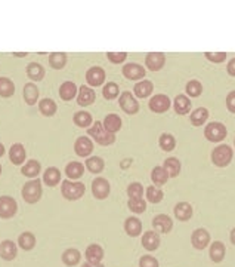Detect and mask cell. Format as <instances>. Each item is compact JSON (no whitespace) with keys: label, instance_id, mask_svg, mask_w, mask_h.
<instances>
[{"label":"cell","instance_id":"1","mask_svg":"<svg viewBox=\"0 0 235 267\" xmlns=\"http://www.w3.org/2000/svg\"><path fill=\"white\" fill-rule=\"evenodd\" d=\"M87 134L90 137H93V140H95L98 144L101 146H110L116 141V135L111 132H108L102 122H95L89 129H87Z\"/></svg>","mask_w":235,"mask_h":267},{"label":"cell","instance_id":"2","mask_svg":"<svg viewBox=\"0 0 235 267\" xmlns=\"http://www.w3.org/2000/svg\"><path fill=\"white\" fill-rule=\"evenodd\" d=\"M22 199L27 203H37L41 199L43 195V189H41V181L39 178H33L28 183L24 184L22 190H21Z\"/></svg>","mask_w":235,"mask_h":267},{"label":"cell","instance_id":"3","mask_svg":"<svg viewBox=\"0 0 235 267\" xmlns=\"http://www.w3.org/2000/svg\"><path fill=\"white\" fill-rule=\"evenodd\" d=\"M86 192V186L80 181L64 180L61 184V193L67 200H78Z\"/></svg>","mask_w":235,"mask_h":267},{"label":"cell","instance_id":"4","mask_svg":"<svg viewBox=\"0 0 235 267\" xmlns=\"http://www.w3.org/2000/svg\"><path fill=\"white\" fill-rule=\"evenodd\" d=\"M232 149L226 144H220L217 146L213 152H212V162L219 166V168H225L231 163L232 160Z\"/></svg>","mask_w":235,"mask_h":267},{"label":"cell","instance_id":"5","mask_svg":"<svg viewBox=\"0 0 235 267\" xmlns=\"http://www.w3.org/2000/svg\"><path fill=\"white\" fill-rule=\"evenodd\" d=\"M226 128H225V125L223 123H220V122H212V123H209L207 126H206V129H204V135H206V138L209 140V141H212V143H219V141H222L225 137H226Z\"/></svg>","mask_w":235,"mask_h":267},{"label":"cell","instance_id":"6","mask_svg":"<svg viewBox=\"0 0 235 267\" xmlns=\"http://www.w3.org/2000/svg\"><path fill=\"white\" fill-rule=\"evenodd\" d=\"M18 211V203L12 196H0V218L9 220Z\"/></svg>","mask_w":235,"mask_h":267},{"label":"cell","instance_id":"7","mask_svg":"<svg viewBox=\"0 0 235 267\" xmlns=\"http://www.w3.org/2000/svg\"><path fill=\"white\" fill-rule=\"evenodd\" d=\"M110 192H111V186H110L107 178L98 177V178L93 180V183H92V193H93V196H95L97 199L102 200V199L108 198Z\"/></svg>","mask_w":235,"mask_h":267},{"label":"cell","instance_id":"8","mask_svg":"<svg viewBox=\"0 0 235 267\" xmlns=\"http://www.w3.org/2000/svg\"><path fill=\"white\" fill-rule=\"evenodd\" d=\"M118 104H120L121 110L127 114H136L139 111V103L136 101L133 94H130L129 91H126L120 95Z\"/></svg>","mask_w":235,"mask_h":267},{"label":"cell","instance_id":"9","mask_svg":"<svg viewBox=\"0 0 235 267\" xmlns=\"http://www.w3.org/2000/svg\"><path fill=\"white\" fill-rule=\"evenodd\" d=\"M150 109L154 113H164L170 109V100L164 94H157L150 100Z\"/></svg>","mask_w":235,"mask_h":267},{"label":"cell","instance_id":"10","mask_svg":"<svg viewBox=\"0 0 235 267\" xmlns=\"http://www.w3.org/2000/svg\"><path fill=\"white\" fill-rule=\"evenodd\" d=\"M123 74L129 80H139L145 77V68L136 63H129L123 67Z\"/></svg>","mask_w":235,"mask_h":267},{"label":"cell","instance_id":"11","mask_svg":"<svg viewBox=\"0 0 235 267\" xmlns=\"http://www.w3.org/2000/svg\"><path fill=\"white\" fill-rule=\"evenodd\" d=\"M191 244L196 249H204L210 244V235L206 229H197L194 230L191 236Z\"/></svg>","mask_w":235,"mask_h":267},{"label":"cell","instance_id":"12","mask_svg":"<svg viewBox=\"0 0 235 267\" xmlns=\"http://www.w3.org/2000/svg\"><path fill=\"white\" fill-rule=\"evenodd\" d=\"M153 227L160 232V233H169L173 229V221L169 215L166 214H160L157 217H154L153 220Z\"/></svg>","mask_w":235,"mask_h":267},{"label":"cell","instance_id":"13","mask_svg":"<svg viewBox=\"0 0 235 267\" xmlns=\"http://www.w3.org/2000/svg\"><path fill=\"white\" fill-rule=\"evenodd\" d=\"M86 80L90 86H101L105 80V71L101 67H92L86 73Z\"/></svg>","mask_w":235,"mask_h":267},{"label":"cell","instance_id":"14","mask_svg":"<svg viewBox=\"0 0 235 267\" xmlns=\"http://www.w3.org/2000/svg\"><path fill=\"white\" fill-rule=\"evenodd\" d=\"M164 63H166V57L161 52H151L145 58V64H147L148 70H151V71L161 70L163 66H164Z\"/></svg>","mask_w":235,"mask_h":267},{"label":"cell","instance_id":"15","mask_svg":"<svg viewBox=\"0 0 235 267\" xmlns=\"http://www.w3.org/2000/svg\"><path fill=\"white\" fill-rule=\"evenodd\" d=\"M74 150H76V155H77V156L86 157V156H89V155L93 152V143H92L90 138H87V137H78V138L76 140Z\"/></svg>","mask_w":235,"mask_h":267},{"label":"cell","instance_id":"16","mask_svg":"<svg viewBox=\"0 0 235 267\" xmlns=\"http://www.w3.org/2000/svg\"><path fill=\"white\" fill-rule=\"evenodd\" d=\"M93 101H95V91L90 88V86H80L78 89V95H77V103L78 106L81 107H86V106H90Z\"/></svg>","mask_w":235,"mask_h":267},{"label":"cell","instance_id":"17","mask_svg":"<svg viewBox=\"0 0 235 267\" xmlns=\"http://www.w3.org/2000/svg\"><path fill=\"white\" fill-rule=\"evenodd\" d=\"M17 254H18V248H17L15 242L6 239V241H3L2 244H0V257H2L5 261L15 260Z\"/></svg>","mask_w":235,"mask_h":267},{"label":"cell","instance_id":"18","mask_svg":"<svg viewBox=\"0 0 235 267\" xmlns=\"http://www.w3.org/2000/svg\"><path fill=\"white\" fill-rule=\"evenodd\" d=\"M43 183L49 187H55L61 183V172L55 166H49L43 174Z\"/></svg>","mask_w":235,"mask_h":267},{"label":"cell","instance_id":"19","mask_svg":"<svg viewBox=\"0 0 235 267\" xmlns=\"http://www.w3.org/2000/svg\"><path fill=\"white\" fill-rule=\"evenodd\" d=\"M124 230L129 236L136 238L140 235V232H142V222H140V220L136 217H129L124 221Z\"/></svg>","mask_w":235,"mask_h":267},{"label":"cell","instance_id":"20","mask_svg":"<svg viewBox=\"0 0 235 267\" xmlns=\"http://www.w3.org/2000/svg\"><path fill=\"white\" fill-rule=\"evenodd\" d=\"M102 258H104V249L98 244H92L86 248L87 263H101Z\"/></svg>","mask_w":235,"mask_h":267},{"label":"cell","instance_id":"21","mask_svg":"<svg viewBox=\"0 0 235 267\" xmlns=\"http://www.w3.org/2000/svg\"><path fill=\"white\" fill-rule=\"evenodd\" d=\"M25 157H27V153L22 144L17 143L9 149V159L14 165H22Z\"/></svg>","mask_w":235,"mask_h":267},{"label":"cell","instance_id":"22","mask_svg":"<svg viewBox=\"0 0 235 267\" xmlns=\"http://www.w3.org/2000/svg\"><path fill=\"white\" fill-rule=\"evenodd\" d=\"M153 89H154L153 82H150V80H140V82H137L135 85L133 91H135V95L136 97H139V98H147V97L151 95Z\"/></svg>","mask_w":235,"mask_h":267},{"label":"cell","instance_id":"23","mask_svg":"<svg viewBox=\"0 0 235 267\" xmlns=\"http://www.w3.org/2000/svg\"><path fill=\"white\" fill-rule=\"evenodd\" d=\"M142 246L147 251H156L160 246V236L157 232H145L142 236Z\"/></svg>","mask_w":235,"mask_h":267},{"label":"cell","instance_id":"24","mask_svg":"<svg viewBox=\"0 0 235 267\" xmlns=\"http://www.w3.org/2000/svg\"><path fill=\"white\" fill-rule=\"evenodd\" d=\"M175 215L180 221H188L193 217V206L188 202H179L175 206Z\"/></svg>","mask_w":235,"mask_h":267},{"label":"cell","instance_id":"25","mask_svg":"<svg viewBox=\"0 0 235 267\" xmlns=\"http://www.w3.org/2000/svg\"><path fill=\"white\" fill-rule=\"evenodd\" d=\"M77 95V86L74 82H64L59 88V97L64 100V101H70L73 100L74 97Z\"/></svg>","mask_w":235,"mask_h":267},{"label":"cell","instance_id":"26","mask_svg":"<svg viewBox=\"0 0 235 267\" xmlns=\"http://www.w3.org/2000/svg\"><path fill=\"white\" fill-rule=\"evenodd\" d=\"M173 107H175V111L177 114H186V113H190V110H191V101H190V98H188L186 95L180 94V95H177L175 98Z\"/></svg>","mask_w":235,"mask_h":267},{"label":"cell","instance_id":"27","mask_svg":"<svg viewBox=\"0 0 235 267\" xmlns=\"http://www.w3.org/2000/svg\"><path fill=\"white\" fill-rule=\"evenodd\" d=\"M40 171H41V165H40L39 160H34V159L28 160V162L21 168L22 175H25V177H28V178H37V175L40 174Z\"/></svg>","mask_w":235,"mask_h":267},{"label":"cell","instance_id":"28","mask_svg":"<svg viewBox=\"0 0 235 267\" xmlns=\"http://www.w3.org/2000/svg\"><path fill=\"white\" fill-rule=\"evenodd\" d=\"M39 109H40V113L46 117H51L57 113L58 110V106L54 100L51 98H43L40 103H39Z\"/></svg>","mask_w":235,"mask_h":267},{"label":"cell","instance_id":"29","mask_svg":"<svg viewBox=\"0 0 235 267\" xmlns=\"http://www.w3.org/2000/svg\"><path fill=\"white\" fill-rule=\"evenodd\" d=\"M24 100L28 106H34L39 100V88L34 83H27L24 86Z\"/></svg>","mask_w":235,"mask_h":267},{"label":"cell","instance_id":"30","mask_svg":"<svg viewBox=\"0 0 235 267\" xmlns=\"http://www.w3.org/2000/svg\"><path fill=\"white\" fill-rule=\"evenodd\" d=\"M83 172H84V166L80 162H70L65 166V174L70 180H78V178L83 175Z\"/></svg>","mask_w":235,"mask_h":267},{"label":"cell","instance_id":"31","mask_svg":"<svg viewBox=\"0 0 235 267\" xmlns=\"http://www.w3.org/2000/svg\"><path fill=\"white\" fill-rule=\"evenodd\" d=\"M27 76L33 82H40L44 77V68H43V66L39 64V63H30L27 66Z\"/></svg>","mask_w":235,"mask_h":267},{"label":"cell","instance_id":"32","mask_svg":"<svg viewBox=\"0 0 235 267\" xmlns=\"http://www.w3.org/2000/svg\"><path fill=\"white\" fill-rule=\"evenodd\" d=\"M102 125H104V128L108 131V132H111V134H116V132H118L120 129H121V119L117 116V114H108L105 119H104V122H102Z\"/></svg>","mask_w":235,"mask_h":267},{"label":"cell","instance_id":"33","mask_svg":"<svg viewBox=\"0 0 235 267\" xmlns=\"http://www.w3.org/2000/svg\"><path fill=\"white\" fill-rule=\"evenodd\" d=\"M18 245L24 251H31L36 246V236L31 232H24L18 236Z\"/></svg>","mask_w":235,"mask_h":267},{"label":"cell","instance_id":"34","mask_svg":"<svg viewBox=\"0 0 235 267\" xmlns=\"http://www.w3.org/2000/svg\"><path fill=\"white\" fill-rule=\"evenodd\" d=\"M61 258H62V263H64L65 266L71 267V266L78 264L81 255H80V251H78V249L68 248V249H65V251L62 252V257H61Z\"/></svg>","mask_w":235,"mask_h":267},{"label":"cell","instance_id":"35","mask_svg":"<svg viewBox=\"0 0 235 267\" xmlns=\"http://www.w3.org/2000/svg\"><path fill=\"white\" fill-rule=\"evenodd\" d=\"M225 252H226V249H225V245L222 242L216 241V242H213L210 245V258H212V261L220 263L225 258Z\"/></svg>","mask_w":235,"mask_h":267},{"label":"cell","instance_id":"36","mask_svg":"<svg viewBox=\"0 0 235 267\" xmlns=\"http://www.w3.org/2000/svg\"><path fill=\"white\" fill-rule=\"evenodd\" d=\"M15 94V85L8 77H0V97L9 98Z\"/></svg>","mask_w":235,"mask_h":267},{"label":"cell","instance_id":"37","mask_svg":"<svg viewBox=\"0 0 235 267\" xmlns=\"http://www.w3.org/2000/svg\"><path fill=\"white\" fill-rule=\"evenodd\" d=\"M151 180H153V183H154L157 187H160V186H163V184L167 183L169 175H167V172L164 171L163 166H156V168L153 169V172H151Z\"/></svg>","mask_w":235,"mask_h":267},{"label":"cell","instance_id":"38","mask_svg":"<svg viewBox=\"0 0 235 267\" xmlns=\"http://www.w3.org/2000/svg\"><path fill=\"white\" fill-rule=\"evenodd\" d=\"M163 168H164V171L167 172L169 177L175 178V177H177L179 172H180V162H179L176 157H169V159L164 160Z\"/></svg>","mask_w":235,"mask_h":267},{"label":"cell","instance_id":"39","mask_svg":"<svg viewBox=\"0 0 235 267\" xmlns=\"http://www.w3.org/2000/svg\"><path fill=\"white\" fill-rule=\"evenodd\" d=\"M49 64L55 70H61L67 64V54L64 52H54L49 55Z\"/></svg>","mask_w":235,"mask_h":267},{"label":"cell","instance_id":"40","mask_svg":"<svg viewBox=\"0 0 235 267\" xmlns=\"http://www.w3.org/2000/svg\"><path fill=\"white\" fill-rule=\"evenodd\" d=\"M104 166H105L104 160H102L101 157H98V156L89 157V159L86 160V168H87L92 174H99V172H102V171H104Z\"/></svg>","mask_w":235,"mask_h":267},{"label":"cell","instance_id":"41","mask_svg":"<svg viewBox=\"0 0 235 267\" xmlns=\"http://www.w3.org/2000/svg\"><path fill=\"white\" fill-rule=\"evenodd\" d=\"M209 119V111H207V109H204V107H200V109H197V110H194L193 113H191V123L194 125V126H201V125H204V122Z\"/></svg>","mask_w":235,"mask_h":267},{"label":"cell","instance_id":"42","mask_svg":"<svg viewBox=\"0 0 235 267\" xmlns=\"http://www.w3.org/2000/svg\"><path fill=\"white\" fill-rule=\"evenodd\" d=\"M74 123L78 126V128H89L92 125V116L90 113L87 111H77L73 117Z\"/></svg>","mask_w":235,"mask_h":267},{"label":"cell","instance_id":"43","mask_svg":"<svg viewBox=\"0 0 235 267\" xmlns=\"http://www.w3.org/2000/svg\"><path fill=\"white\" fill-rule=\"evenodd\" d=\"M185 91H186V94H188V95L193 97V98L200 97V95H201V92H203V85H201L198 80H190V82L186 83Z\"/></svg>","mask_w":235,"mask_h":267},{"label":"cell","instance_id":"44","mask_svg":"<svg viewBox=\"0 0 235 267\" xmlns=\"http://www.w3.org/2000/svg\"><path fill=\"white\" fill-rule=\"evenodd\" d=\"M127 206H129V209H130L132 212H135V214H142V212H145V209H147V202H145L142 198L129 199Z\"/></svg>","mask_w":235,"mask_h":267},{"label":"cell","instance_id":"45","mask_svg":"<svg viewBox=\"0 0 235 267\" xmlns=\"http://www.w3.org/2000/svg\"><path fill=\"white\" fill-rule=\"evenodd\" d=\"M158 144L164 152H172L175 149V146H176V140H175L173 135H170V134H161Z\"/></svg>","mask_w":235,"mask_h":267},{"label":"cell","instance_id":"46","mask_svg":"<svg viewBox=\"0 0 235 267\" xmlns=\"http://www.w3.org/2000/svg\"><path fill=\"white\" fill-rule=\"evenodd\" d=\"M118 94H120L118 85L114 83V82H108V83L104 86V89H102V95H104L107 100H114V98L118 97Z\"/></svg>","mask_w":235,"mask_h":267},{"label":"cell","instance_id":"47","mask_svg":"<svg viewBox=\"0 0 235 267\" xmlns=\"http://www.w3.org/2000/svg\"><path fill=\"white\" fill-rule=\"evenodd\" d=\"M163 192H161V189L160 187H157V186H150L148 189H147V199H148V202H151V203H158V202H161L163 200Z\"/></svg>","mask_w":235,"mask_h":267},{"label":"cell","instance_id":"48","mask_svg":"<svg viewBox=\"0 0 235 267\" xmlns=\"http://www.w3.org/2000/svg\"><path fill=\"white\" fill-rule=\"evenodd\" d=\"M127 195H129V199H136V198H142L144 195V187L140 183H132L129 184L127 187Z\"/></svg>","mask_w":235,"mask_h":267},{"label":"cell","instance_id":"49","mask_svg":"<svg viewBox=\"0 0 235 267\" xmlns=\"http://www.w3.org/2000/svg\"><path fill=\"white\" fill-rule=\"evenodd\" d=\"M139 267H158V261L153 255H144L139 260Z\"/></svg>","mask_w":235,"mask_h":267},{"label":"cell","instance_id":"50","mask_svg":"<svg viewBox=\"0 0 235 267\" xmlns=\"http://www.w3.org/2000/svg\"><path fill=\"white\" fill-rule=\"evenodd\" d=\"M107 57H108V60H110L111 63H114V64H121V63L127 58V54H124V52H108Z\"/></svg>","mask_w":235,"mask_h":267},{"label":"cell","instance_id":"51","mask_svg":"<svg viewBox=\"0 0 235 267\" xmlns=\"http://www.w3.org/2000/svg\"><path fill=\"white\" fill-rule=\"evenodd\" d=\"M204 55H206V58H207L209 61H212V63H223V61L226 60V54H225V52H216V54H213V52H206Z\"/></svg>","mask_w":235,"mask_h":267},{"label":"cell","instance_id":"52","mask_svg":"<svg viewBox=\"0 0 235 267\" xmlns=\"http://www.w3.org/2000/svg\"><path fill=\"white\" fill-rule=\"evenodd\" d=\"M226 107L231 113H235V91L229 92L226 97Z\"/></svg>","mask_w":235,"mask_h":267},{"label":"cell","instance_id":"53","mask_svg":"<svg viewBox=\"0 0 235 267\" xmlns=\"http://www.w3.org/2000/svg\"><path fill=\"white\" fill-rule=\"evenodd\" d=\"M228 73L231 76H235V58H232L229 63H228Z\"/></svg>","mask_w":235,"mask_h":267},{"label":"cell","instance_id":"54","mask_svg":"<svg viewBox=\"0 0 235 267\" xmlns=\"http://www.w3.org/2000/svg\"><path fill=\"white\" fill-rule=\"evenodd\" d=\"M81 267H105L102 263H84Z\"/></svg>","mask_w":235,"mask_h":267},{"label":"cell","instance_id":"55","mask_svg":"<svg viewBox=\"0 0 235 267\" xmlns=\"http://www.w3.org/2000/svg\"><path fill=\"white\" fill-rule=\"evenodd\" d=\"M130 163H132V160H130V159H126V160H124V162L121 163V168H127V166H129Z\"/></svg>","mask_w":235,"mask_h":267},{"label":"cell","instance_id":"56","mask_svg":"<svg viewBox=\"0 0 235 267\" xmlns=\"http://www.w3.org/2000/svg\"><path fill=\"white\" fill-rule=\"evenodd\" d=\"M231 242L235 245V227L232 229V232H231Z\"/></svg>","mask_w":235,"mask_h":267},{"label":"cell","instance_id":"57","mask_svg":"<svg viewBox=\"0 0 235 267\" xmlns=\"http://www.w3.org/2000/svg\"><path fill=\"white\" fill-rule=\"evenodd\" d=\"M3 155H5V146L0 143V157H2Z\"/></svg>","mask_w":235,"mask_h":267},{"label":"cell","instance_id":"58","mask_svg":"<svg viewBox=\"0 0 235 267\" xmlns=\"http://www.w3.org/2000/svg\"><path fill=\"white\" fill-rule=\"evenodd\" d=\"M0 174H2V165H0Z\"/></svg>","mask_w":235,"mask_h":267},{"label":"cell","instance_id":"59","mask_svg":"<svg viewBox=\"0 0 235 267\" xmlns=\"http://www.w3.org/2000/svg\"><path fill=\"white\" fill-rule=\"evenodd\" d=\"M234 144H235V141H234Z\"/></svg>","mask_w":235,"mask_h":267}]
</instances>
